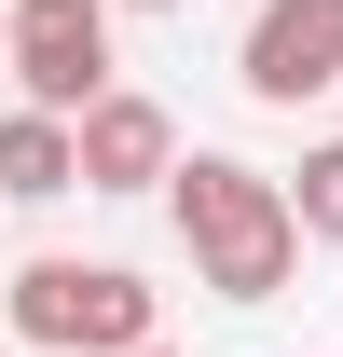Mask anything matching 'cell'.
<instances>
[{"instance_id": "obj_2", "label": "cell", "mask_w": 343, "mask_h": 357, "mask_svg": "<svg viewBox=\"0 0 343 357\" xmlns=\"http://www.w3.org/2000/svg\"><path fill=\"white\" fill-rule=\"evenodd\" d=\"M14 344L151 357V344H165V289H137L124 261H28V275H14Z\"/></svg>"}, {"instance_id": "obj_4", "label": "cell", "mask_w": 343, "mask_h": 357, "mask_svg": "<svg viewBox=\"0 0 343 357\" xmlns=\"http://www.w3.org/2000/svg\"><path fill=\"white\" fill-rule=\"evenodd\" d=\"M234 83L261 110H302V96L343 83V0H261L247 14V55H234Z\"/></svg>"}, {"instance_id": "obj_3", "label": "cell", "mask_w": 343, "mask_h": 357, "mask_svg": "<svg viewBox=\"0 0 343 357\" xmlns=\"http://www.w3.org/2000/svg\"><path fill=\"white\" fill-rule=\"evenodd\" d=\"M110 83V0H14V110H55L83 124Z\"/></svg>"}, {"instance_id": "obj_5", "label": "cell", "mask_w": 343, "mask_h": 357, "mask_svg": "<svg viewBox=\"0 0 343 357\" xmlns=\"http://www.w3.org/2000/svg\"><path fill=\"white\" fill-rule=\"evenodd\" d=\"M192 165V151H178V124H165V96H96L83 110V192H165V178Z\"/></svg>"}, {"instance_id": "obj_1", "label": "cell", "mask_w": 343, "mask_h": 357, "mask_svg": "<svg viewBox=\"0 0 343 357\" xmlns=\"http://www.w3.org/2000/svg\"><path fill=\"white\" fill-rule=\"evenodd\" d=\"M165 206H178V248H192V275L220 303H275L302 275V206H289V178H261L247 151H192L165 178Z\"/></svg>"}, {"instance_id": "obj_9", "label": "cell", "mask_w": 343, "mask_h": 357, "mask_svg": "<svg viewBox=\"0 0 343 357\" xmlns=\"http://www.w3.org/2000/svg\"><path fill=\"white\" fill-rule=\"evenodd\" d=\"M0 69H14V0H0Z\"/></svg>"}, {"instance_id": "obj_7", "label": "cell", "mask_w": 343, "mask_h": 357, "mask_svg": "<svg viewBox=\"0 0 343 357\" xmlns=\"http://www.w3.org/2000/svg\"><path fill=\"white\" fill-rule=\"evenodd\" d=\"M289 206H302V234H316V248H343V137H316V151H302Z\"/></svg>"}, {"instance_id": "obj_8", "label": "cell", "mask_w": 343, "mask_h": 357, "mask_svg": "<svg viewBox=\"0 0 343 357\" xmlns=\"http://www.w3.org/2000/svg\"><path fill=\"white\" fill-rule=\"evenodd\" d=\"M110 14H192V0H110Z\"/></svg>"}, {"instance_id": "obj_6", "label": "cell", "mask_w": 343, "mask_h": 357, "mask_svg": "<svg viewBox=\"0 0 343 357\" xmlns=\"http://www.w3.org/2000/svg\"><path fill=\"white\" fill-rule=\"evenodd\" d=\"M55 192H83V124L0 110V206H55Z\"/></svg>"}, {"instance_id": "obj_11", "label": "cell", "mask_w": 343, "mask_h": 357, "mask_svg": "<svg viewBox=\"0 0 343 357\" xmlns=\"http://www.w3.org/2000/svg\"><path fill=\"white\" fill-rule=\"evenodd\" d=\"M0 357H14V344H0Z\"/></svg>"}, {"instance_id": "obj_10", "label": "cell", "mask_w": 343, "mask_h": 357, "mask_svg": "<svg viewBox=\"0 0 343 357\" xmlns=\"http://www.w3.org/2000/svg\"><path fill=\"white\" fill-rule=\"evenodd\" d=\"M151 357H178V344H151Z\"/></svg>"}]
</instances>
